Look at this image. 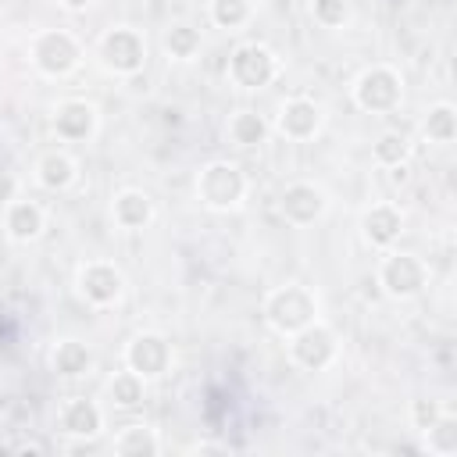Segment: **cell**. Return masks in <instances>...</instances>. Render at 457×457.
I'll return each mask as SVG.
<instances>
[{
    "instance_id": "cell-25",
    "label": "cell",
    "mask_w": 457,
    "mask_h": 457,
    "mask_svg": "<svg viewBox=\"0 0 457 457\" xmlns=\"http://www.w3.org/2000/svg\"><path fill=\"white\" fill-rule=\"evenodd\" d=\"M425 436V450L436 457H453L457 453V414H450L443 407V414L421 432Z\"/></svg>"
},
{
    "instance_id": "cell-26",
    "label": "cell",
    "mask_w": 457,
    "mask_h": 457,
    "mask_svg": "<svg viewBox=\"0 0 457 457\" xmlns=\"http://www.w3.org/2000/svg\"><path fill=\"white\" fill-rule=\"evenodd\" d=\"M200 29L186 25V21H175L168 32H164V54L175 57V61H193L200 54Z\"/></svg>"
},
{
    "instance_id": "cell-13",
    "label": "cell",
    "mask_w": 457,
    "mask_h": 457,
    "mask_svg": "<svg viewBox=\"0 0 457 457\" xmlns=\"http://www.w3.org/2000/svg\"><path fill=\"white\" fill-rule=\"evenodd\" d=\"M57 432L79 443H89L104 432V407L89 396H68L57 411Z\"/></svg>"
},
{
    "instance_id": "cell-2",
    "label": "cell",
    "mask_w": 457,
    "mask_h": 457,
    "mask_svg": "<svg viewBox=\"0 0 457 457\" xmlns=\"http://www.w3.org/2000/svg\"><path fill=\"white\" fill-rule=\"evenodd\" d=\"M96 61L104 71H111L118 79H132L146 68V36L132 25L104 29L96 39Z\"/></svg>"
},
{
    "instance_id": "cell-14",
    "label": "cell",
    "mask_w": 457,
    "mask_h": 457,
    "mask_svg": "<svg viewBox=\"0 0 457 457\" xmlns=\"http://www.w3.org/2000/svg\"><path fill=\"white\" fill-rule=\"evenodd\" d=\"M275 129H278L286 139L303 143V139H311V136L321 129V107H318L311 96H289V100H282V107H278Z\"/></svg>"
},
{
    "instance_id": "cell-9",
    "label": "cell",
    "mask_w": 457,
    "mask_h": 457,
    "mask_svg": "<svg viewBox=\"0 0 457 457\" xmlns=\"http://www.w3.org/2000/svg\"><path fill=\"white\" fill-rule=\"evenodd\" d=\"M75 289H79V296L89 307H114L121 300V293H125V275H121L118 264L93 257V261H82L79 264Z\"/></svg>"
},
{
    "instance_id": "cell-29",
    "label": "cell",
    "mask_w": 457,
    "mask_h": 457,
    "mask_svg": "<svg viewBox=\"0 0 457 457\" xmlns=\"http://www.w3.org/2000/svg\"><path fill=\"white\" fill-rule=\"evenodd\" d=\"M439 414H443V403H439V400H428V396L411 400V425H414L418 432H425Z\"/></svg>"
},
{
    "instance_id": "cell-1",
    "label": "cell",
    "mask_w": 457,
    "mask_h": 457,
    "mask_svg": "<svg viewBox=\"0 0 457 457\" xmlns=\"http://www.w3.org/2000/svg\"><path fill=\"white\" fill-rule=\"evenodd\" d=\"M261 314H264V325L278 336H293L300 332L303 325L318 321V296L314 289L300 286V282H286V286H275L264 303H261Z\"/></svg>"
},
{
    "instance_id": "cell-6",
    "label": "cell",
    "mask_w": 457,
    "mask_h": 457,
    "mask_svg": "<svg viewBox=\"0 0 457 457\" xmlns=\"http://www.w3.org/2000/svg\"><path fill=\"white\" fill-rule=\"evenodd\" d=\"M29 61L46 79H68L82 64V43L64 29H46V32H36L29 46Z\"/></svg>"
},
{
    "instance_id": "cell-16",
    "label": "cell",
    "mask_w": 457,
    "mask_h": 457,
    "mask_svg": "<svg viewBox=\"0 0 457 457\" xmlns=\"http://www.w3.org/2000/svg\"><path fill=\"white\" fill-rule=\"evenodd\" d=\"M403 232V211L396 204H371L364 214H361V236L368 246L375 250H389Z\"/></svg>"
},
{
    "instance_id": "cell-4",
    "label": "cell",
    "mask_w": 457,
    "mask_h": 457,
    "mask_svg": "<svg viewBox=\"0 0 457 457\" xmlns=\"http://www.w3.org/2000/svg\"><path fill=\"white\" fill-rule=\"evenodd\" d=\"M375 282H378V289L389 300H414L428 286V264L418 253H407V250H393L389 246V250H382Z\"/></svg>"
},
{
    "instance_id": "cell-3",
    "label": "cell",
    "mask_w": 457,
    "mask_h": 457,
    "mask_svg": "<svg viewBox=\"0 0 457 457\" xmlns=\"http://www.w3.org/2000/svg\"><path fill=\"white\" fill-rule=\"evenodd\" d=\"M196 200L207 211L228 214L246 200V175L232 161H207L196 171Z\"/></svg>"
},
{
    "instance_id": "cell-8",
    "label": "cell",
    "mask_w": 457,
    "mask_h": 457,
    "mask_svg": "<svg viewBox=\"0 0 457 457\" xmlns=\"http://www.w3.org/2000/svg\"><path fill=\"white\" fill-rule=\"evenodd\" d=\"M286 343H289V361L303 371H325L339 357V336L321 318L303 325L300 332L286 336Z\"/></svg>"
},
{
    "instance_id": "cell-21",
    "label": "cell",
    "mask_w": 457,
    "mask_h": 457,
    "mask_svg": "<svg viewBox=\"0 0 457 457\" xmlns=\"http://www.w3.org/2000/svg\"><path fill=\"white\" fill-rule=\"evenodd\" d=\"M114 453L118 457H157L161 453V436H157V428H150L143 421L125 425L114 436Z\"/></svg>"
},
{
    "instance_id": "cell-11",
    "label": "cell",
    "mask_w": 457,
    "mask_h": 457,
    "mask_svg": "<svg viewBox=\"0 0 457 457\" xmlns=\"http://www.w3.org/2000/svg\"><path fill=\"white\" fill-rule=\"evenodd\" d=\"M50 125H54L61 143H86L100 129V111L89 100L68 96V100H57V107L50 114Z\"/></svg>"
},
{
    "instance_id": "cell-32",
    "label": "cell",
    "mask_w": 457,
    "mask_h": 457,
    "mask_svg": "<svg viewBox=\"0 0 457 457\" xmlns=\"http://www.w3.org/2000/svg\"><path fill=\"white\" fill-rule=\"evenodd\" d=\"M64 11H86V7H93L96 0H57Z\"/></svg>"
},
{
    "instance_id": "cell-23",
    "label": "cell",
    "mask_w": 457,
    "mask_h": 457,
    "mask_svg": "<svg viewBox=\"0 0 457 457\" xmlns=\"http://www.w3.org/2000/svg\"><path fill=\"white\" fill-rule=\"evenodd\" d=\"M421 136L436 146H450L457 139V107L450 100H439L428 107L425 121H421Z\"/></svg>"
},
{
    "instance_id": "cell-12",
    "label": "cell",
    "mask_w": 457,
    "mask_h": 457,
    "mask_svg": "<svg viewBox=\"0 0 457 457\" xmlns=\"http://www.w3.org/2000/svg\"><path fill=\"white\" fill-rule=\"evenodd\" d=\"M325 211H328V193L321 186H314V182H303V179L300 182H289L282 189V196H278V214L289 225H296V228L314 225Z\"/></svg>"
},
{
    "instance_id": "cell-24",
    "label": "cell",
    "mask_w": 457,
    "mask_h": 457,
    "mask_svg": "<svg viewBox=\"0 0 457 457\" xmlns=\"http://www.w3.org/2000/svg\"><path fill=\"white\" fill-rule=\"evenodd\" d=\"M411 150H414L411 136L400 132V129H393V132H382V136L371 143V161L382 164V168H400V164L411 161Z\"/></svg>"
},
{
    "instance_id": "cell-28",
    "label": "cell",
    "mask_w": 457,
    "mask_h": 457,
    "mask_svg": "<svg viewBox=\"0 0 457 457\" xmlns=\"http://www.w3.org/2000/svg\"><path fill=\"white\" fill-rule=\"evenodd\" d=\"M311 18L321 29H343L350 21V0H311Z\"/></svg>"
},
{
    "instance_id": "cell-30",
    "label": "cell",
    "mask_w": 457,
    "mask_h": 457,
    "mask_svg": "<svg viewBox=\"0 0 457 457\" xmlns=\"http://www.w3.org/2000/svg\"><path fill=\"white\" fill-rule=\"evenodd\" d=\"M14 196H18V182H14V175L0 171V214H4V207H7Z\"/></svg>"
},
{
    "instance_id": "cell-17",
    "label": "cell",
    "mask_w": 457,
    "mask_h": 457,
    "mask_svg": "<svg viewBox=\"0 0 457 457\" xmlns=\"http://www.w3.org/2000/svg\"><path fill=\"white\" fill-rule=\"evenodd\" d=\"M111 218L125 232H143L154 221V200L143 189H118L111 200Z\"/></svg>"
},
{
    "instance_id": "cell-5",
    "label": "cell",
    "mask_w": 457,
    "mask_h": 457,
    "mask_svg": "<svg viewBox=\"0 0 457 457\" xmlns=\"http://www.w3.org/2000/svg\"><path fill=\"white\" fill-rule=\"evenodd\" d=\"M350 96L364 114H393L403 100V79L389 64H371L353 79Z\"/></svg>"
},
{
    "instance_id": "cell-15",
    "label": "cell",
    "mask_w": 457,
    "mask_h": 457,
    "mask_svg": "<svg viewBox=\"0 0 457 457\" xmlns=\"http://www.w3.org/2000/svg\"><path fill=\"white\" fill-rule=\"evenodd\" d=\"M0 225H4V232H7L11 243H36V239L43 236V228H46V211H43L36 200L14 196V200L4 207Z\"/></svg>"
},
{
    "instance_id": "cell-20",
    "label": "cell",
    "mask_w": 457,
    "mask_h": 457,
    "mask_svg": "<svg viewBox=\"0 0 457 457\" xmlns=\"http://www.w3.org/2000/svg\"><path fill=\"white\" fill-rule=\"evenodd\" d=\"M268 132H271L268 118H264V114H257L253 107H239V111L228 118V125H225L228 143H236V146H243V150L261 146V143L268 139Z\"/></svg>"
},
{
    "instance_id": "cell-27",
    "label": "cell",
    "mask_w": 457,
    "mask_h": 457,
    "mask_svg": "<svg viewBox=\"0 0 457 457\" xmlns=\"http://www.w3.org/2000/svg\"><path fill=\"white\" fill-rule=\"evenodd\" d=\"M207 11H211V21L218 29L236 32V29H243L253 18V0H211Z\"/></svg>"
},
{
    "instance_id": "cell-31",
    "label": "cell",
    "mask_w": 457,
    "mask_h": 457,
    "mask_svg": "<svg viewBox=\"0 0 457 457\" xmlns=\"http://www.w3.org/2000/svg\"><path fill=\"white\" fill-rule=\"evenodd\" d=\"M193 453H228V446L225 443H196Z\"/></svg>"
},
{
    "instance_id": "cell-10",
    "label": "cell",
    "mask_w": 457,
    "mask_h": 457,
    "mask_svg": "<svg viewBox=\"0 0 457 457\" xmlns=\"http://www.w3.org/2000/svg\"><path fill=\"white\" fill-rule=\"evenodd\" d=\"M125 368L136 371L139 378L154 382V378H164L168 368H171V343L168 336L146 328V332H136L129 343H125Z\"/></svg>"
},
{
    "instance_id": "cell-7",
    "label": "cell",
    "mask_w": 457,
    "mask_h": 457,
    "mask_svg": "<svg viewBox=\"0 0 457 457\" xmlns=\"http://www.w3.org/2000/svg\"><path fill=\"white\" fill-rule=\"evenodd\" d=\"M278 71H282V61L264 43H239L228 57V68H225L228 82L239 89H264L278 79Z\"/></svg>"
},
{
    "instance_id": "cell-22",
    "label": "cell",
    "mask_w": 457,
    "mask_h": 457,
    "mask_svg": "<svg viewBox=\"0 0 457 457\" xmlns=\"http://www.w3.org/2000/svg\"><path fill=\"white\" fill-rule=\"evenodd\" d=\"M107 400L114 411H139L146 400V378H139L136 371H118L107 378Z\"/></svg>"
},
{
    "instance_id": "cell-18",
    "label": "cell",
    "mask_w": 457,
    "mask_h": 457,
    "mask_svg": "<svg viewBox=\"0 0 457 457\" xmlns=\"http://www.w3.org/2000/svg\"><path fill=\"white\" fill-rule=\"evenodd\" d=\"M36 182L50 193H64L79 182V161L68 150H46L36 161Z\"/></svg>"
},
{
    "instance_id": "cell-19",
    "label": "cell",
    "mask_w": 457,
    "mask_h": 457,
    "mask_svg": "<svg viewBox=\"0 0 457 457\" xmlns=\"http://www.w3.org/2000/svg\"><path fill=\"white\" fill-rule=\"evenodd\" d=\"M93 368V350L82 339H57L50 350V371L61 378H82Z\"/></svg>"
}]
</instances>
